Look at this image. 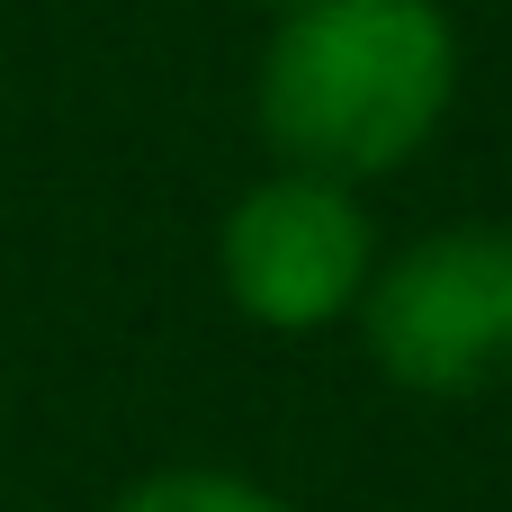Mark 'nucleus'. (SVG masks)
Wrapping results in <instances>:
<instances>
[{"label":"nucleus","mask_w":512,"mask_h":512,"mask_svg":"<svg viewBox=\"0 0 512 512\" xmlns=\"http://www.w3.org/2000/svg\"><path fill=\"white\" fill-rule=\"evenodd\" d=\"M351 333L396 396L468 405L512 387V225L459 216L378 252Z\"/></svg>","instance_id":"obj_2"},{"label":"nucleus","mask_w":512,"mask_h":512,"mask_svg":"<svg viewBox=\"0 0 512 512\" xmlns=\"http://www.w3.org/2000/svg\"><path fill=\"white\" fill-rule=\"evenodd\" d=\"M378 252L387 243H378L369 189L270 162L216 225V288L234 297L243 324L306 342V333H333L360 315Z\"/></svg>","instance_id":"obj_3"},{"label":"nucleus","mask_w":512,"mask_h":512,"mask_svg":"<svg viewBox=\"0 0 512 512\" xmlns=\"http://www.w3.org/2000/svg\"><path fill=\"white\" fill-rule=\"evenodd\" d=\"M459 72L468 54L441 0H288L252 63V126L270 162L378 189L432 153Z\"/></svg>","instance_id":"obj_1"},{"label":"nucleus","mask_w":512,"mask_h":512,"mask_svg":"<svg viewBox=\"0 0 512 512\" xmlns=\"http://www.w3.org/2000/svg\"><path fill=\"white\" fill-rule=\"evenodd\" d=\"M108 512H297L279 486L243 477V468H207V459H171V468H144L126 477Z\"/></svg>","instance_id":"obj_4"}]
</instances>
